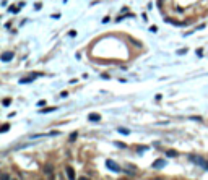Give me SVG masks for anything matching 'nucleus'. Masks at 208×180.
I'll return each mask as SVG.
<instances>
[{
	"instance_id": "nucleus-1",
	"label": "nucleus",
	"mask_w": 208,
	"mask_h": 180,
	"mask_svg": "<svg viewBox=\"0 0 208 180\" xmlns=\"http://www.w3.org/2000/svg\"><path fill=\"white\" fill-rule=\"evenodd\" d=\"M190 161H192L193 164H197V165H200V167H203V169L208 171V161L207 159L200 157V156H190Z\"/></svg>"
},
{
	"instance_id": "nucleus-2",
	"label": "nucleus",
	"mask_w": 208,
	"mask_h": 180,
	"mask_svg": "<svg viewBox=\"0 0 208 180\" xmlns=\"http://www.w3.org/2000/svg\"><path fill=\"white\" fill-rule=\"evenodd\" d=\"M106 167L109 169V171H112V172H120L119 164H117V162H114L112 159H107V161H106Z\"/></svg>"
},
{
	"instance_id": "nucleus-3",
	"label": "nucleus",
	"mask_w": 208,
	"mask_h": 180,
	"mask_svg": "<svg viewBox=\"0 0 208 180\" xmlns=\"http://www.w3.org/2000/svg\"><path fill=\"white\" fill-rule=\"evenodd\" d=\"M166 165V161L164 159H158V161L153 162V169H163Z\"/></svg>"
},
{
	"instance_id": "nucleus-4",
	"label": "nucleus",
	"mask_w": 208,
	"mask_h": 180,
	"mask_svg": "<svg viewBox=\"0 0 208 180\" xmlns=\"http://www.w3.org/2000/svg\"><path fill=\"white\" fill-rule=\"evenodd\" d=\"M0 58H2V62H10L13 58V52H3Z\"/></svg>"
},
{
	"instance_id": "nucleus-5",
	"label": "nucleus",
	"mask_w": 208,
	"mask_h": 180,
	"mask_svg": "<svg viewBox=\"0 0 208 180\" xmlns=\"http://www.w3.org/2000/svg\"><path fill=\"white\" fill-rule=\"evenodd\" d=\"M88 119H89V122H99V120H101V115L96 114V112H93V114L88 115Z\"/></svg>"
},
{
	"instance_id": "nucleus-6",
	"label": "nucleus",
	"mask_w": 208,
	"mask_h": 180,
	"mask_svg": "<svg viewBox=\"0 0 208 180\" xmlns=\"http://www.w3.org/2000/svg\"><path fill=\"white\" fill-rule=\"evenodd\" d=\"M67 177H68V180H75V171H73V167H67Z\"/></svg>"
},
{
	"instance_id": "nucleus-7",
	"label": "nucleus",
	"mask_w": 208,
	"mask_h": 180,
	"mask_svg": "<svg viewBox=\"0 0 208 180\" xmlns=\"http://www.w3.org/2000/svg\"><path fill=\"white\" fill-rule=\"evenodd\" d=\"M44 172H46L47 175H54V165L46 164V167H44Z\"/></svg>"
},
{
	"instance_id": "nucleus-8",
	"label": "nucleus",
	"mask_w": 208,
	"mask_h": 180,
	"mask_svg": "<svg viewBox=\"0 0 208 180\" xmlns=\"http://www.w3.org/2000/svg\"><path fill=\"white\" fill-rule=\"evenodd\" d=\"M166 154H168V157H176V156H179V153H177V151H174V149H168V153H166Z\"/></svg>"
},
{
	"instance_id": "nucleus-9",
	"label": "nucleus",
	"mask_w": 208,
	"mask_h": 180,
	"mask_svg": "<svg viewBox=\"0 0 208 180\" xmlns=\"http://www.w3.org/2000/svg\"><path fill=\"white\" fill-rule=\"evenodd\" d=\"M8 128H10V123H3L2 128H0V131H2V133H5V131H8Z\"/></svg>"
},
{
	"instance_id": "nucleus-10",
	"label": "nucleus",
	"mask_w": 208,
	"mask_h": 180,
	"mask_svg": "<svg viewBox=\"0 0 208 180\" xmlns=\"http://www.w3.org/2000/svg\"><path fill=\"white\" fill-rule=\"evenodd\" d=\"M54 110H55V107H47V109H42L41 112H42V114H49V112H54Z\"/></svg>"
},
{
	"instance_id": "nucleus-11",
	"label": "nucleus",
	"mask_w": 208,
	"mask_h": 180,
	"mask_svg": "<svg viewBox=\"0 0 208 180\" xmlns=\"http://www.w3.org/2000/svg\"><path fill=\"white\" fill-rule=\"evenodd\" d=\"M117 131H119V133H122V135H129L130 133V130H127V128H117Z\"/></svg>"
},
{
	"instance_id": "nucleus-12",
	"label": "nucleus",
	"mask_w": 208,
	"mask_h": 180,
	"mask_svg": "<svg viewBox=\"0 0 208 180\" xmlns=\"http://www.w3.org/2000/svg\"><path fill=\"white\" fill-rule=\"evenodd\" d=\"M10 102H12V99H8V98H7V99H3V107H8L10 106Z\"/></svg>"
},
{
	"instance_id": "nucleus-13",
	"label": "nucleus",
	"mask_w": 208,
	"mask_h": 180,
	"mask_svg": "<svg viewBox=\"0 0 208 180\" xmlns=\"http://www.w3.org/2000/svg\"><path fill=\"white\" fill-rule=\"evenodd\" d=\"M77 136H78V133H77V131H73V133L70 135V141H75V140H77Z\"/></svg>"
},
{
	"instance_id": "nucleus-14",
	"label": "nucleus",
	"mask_w": 208,
	"mask_h": 180,
	"mask_svg": "<svg viewBox=\"0 0 208 180\" xmlns=\"http://www.w3.org/2000/svg\"><path fill=\"white\" fill-rule=\"evenodd\" d=\"M0 179H2V180H10V175L7 174V172H3V174H2V177H0Z\"/></svg>"
},
{
	"instance_id": "nucleus-15",
	"label": "nucleus",
	"mask_w": 208,
	"mask_h": 180,
	"mask_svg": "<svg viewBox=\"0 0 208 180\" xmlns=\"http://www.w3.org/2000/svg\"><path fill=\"white\" fill-rule=\"evenodd\" d=\"M146 149H148L146 146H140V148H138V153H143V151H146Z\"/></svg>"
},
{
	"instance_id": "nucleus-16",
	"label": "nucleus",
	"mask_w": 208,
	"mask_h": 180,
	"mask_svg": "<svg viewBox=\"0 0 208 180\" xmlns=\"http://www.w3.org/2000/svg\"><path fill=\"white\" fill-rule=\"evenodd\" d=\"M10 12H12V13H16V12H18V8H15V7H10Z\"/></svg>"
},
{
	"instance_id": "nucleus-17",
	"label": "nucleus",
	"mask_w": 208,
	"mask_h": 180,
	"mask_svg": "<svg viewBox=\"0 0 208 180\" xmlns=\"http://www.w3.org/2000/svg\"><path fill=\"white\" fill-rule=\"evenodd\" d=\"M150 31H151V33H156V31H158V28H156V26H151Z\"/></svg>"
},
{
	"instance_id": "nucleus-18",
	"label": "nucleus",
	"mask_w": 208,
	"mask_h": 180,
	"mask_svg": "<svg viewBox=\"0 0 208 180\" xmlns=\"http://www.w3.org/2000/svg\"><path fill=\"white\" fill-rule=\"evenodd\" d=\"M202 52H203L202 49H198V50H197V55H198V57H202V55H203V54H202Z\"/></svg>"
},
{
	"instance_id": "nucleus-19",
	"label": "nucleus",
	"mask_w": 208,
	"mask_h": 180,
	"mask_svg": "<svg viewBox=\"0 0 208 180\" xmlns=\"http://www.w3.org/2000/svg\"><path fill=\"white\" fill-rule=\"evenodd\" d=\"M78 180H91V179H88V177H80Z\"/></svg>"
},
{
	"instance_id": "nucleus-20",
	"label": "nucleus",
	"mask_w": 208,
	"mask_h": 180,
	"mask_svg": "<svg viewBox=\"0 0 208 180\" xmlns=\"http://www.w3.org/2000/svg\"><path fill=\"white\" fill-rule=\"evenodd\" d=\"M120 180H127V179H120Z\"/></svg>"
},
{
	"instance_id": "nucleus-21",
	"label": "nucleus",
	"mask_w": 208,
	"mask_h": 180,
	"mask_svg": "<svg viewBox=\"0 0 208 180\" xmlns=\"http://www.w3.org/2000/svg\"><path fill=\"white\" fill-rule=\"evenodd\" d=\"M13 180H16V179H13Z\"/></svg>"
}]
</instances>
